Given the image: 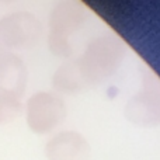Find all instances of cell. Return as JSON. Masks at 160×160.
<instances>
[{
	"label": "cell",
	"mask_w": 160,
	"mask_h": 160,
	"mask_svg": "<svg viewBox=\"0 0 160 160\" xmlns=\"http://www.w3.org/2000/svg\"><path fill=\"white\" fill-rule=\"evenodd\" d=\"M52 87L56 93L66 96L78 94L87 87L78 59L65 62L56 69L52 76Z\"/></svg>",
	"instance_id": "8"
},
{
	"label": "cell",
	"mask_w": 160,
	"mask_h": 160,
	"mask_svg": "<svg viewBox=\"0 0 160 160\" xmlns=\"http://www.w3.org/2000/svg\"><path fill=\"white\" fill-rule=\"evenodd\" d=\"M22 102L20 98L8 94H0V125L8 124L18 118L22 112Z\"/></svg>",
	"instance_id": "9"
},
{
	"label": "cell",
	"mask_w": 160,
	"mask_h": 160,
	"mask_svg": "<svg viewBox=\"0 0 160 160\" xmlns=\"http://www.w3.org/2000/svg\"><path fill=\"white\" fill-rule=\"evenodd\" d=\"M41 37V21L28 11H16L0 18V39L6 49H31Z\"/></svg>",
	"instance_id": "4"
},
{
	"label": "cell",
	"mask_w": 160,
	"mask_h": 160,
	"mask_svg": "<svg viewBox=\"0 0 160 160\" xmlns=\"http://www.w3.org/2000/svg\"><path fill=\"white\" fill-rule=\"evenodd\" d=\"M88 11L82 3L66 0L52 8L48 21V48L58 58H70L73 53V38L84 27Z\"/></svg>",
	"instance_id": "2"
},
{
	"label": "cell",
	"mask_w": 160,
	"mask_h": 160,
	"mask_svg": "<svg viewBox=\"0 0 160 160\" xmlns=\"http://www.w3.org/2000/svg\"><path fill=\"white\" fill-rule=\"evenodd\" d=\"M125 117L136 127H160V88H145L135 94L125 105Z\"/></svg>",
	"instance_id": "5"
},
{
	"label": "cell",
	"mask_w": 160,
	"mask_h": 160,
	"mask_svg": "<svg viewBox=\"0 0 160 160\" xmlns=\"http://www.w3.org/2000/svg\"><path fill=\"white\" fill-rule=\"evenodd\" d=\"M127 55L125 44L115 35H100L87 44L78 59L87 86L100 84L115 75Z\"/></svg>",
	"instance_id": "1"
},
{
	"label": "cell",
	"mask_w": 160,
	"mask_h": 160,
	"mask_svg": "<svg viewBox=\"0 0 160 160\" xmlns=\"http://www.w3.org/2000/svg\"><path fill=\"white\" fill-rule=\"evenodd\" d=\"M66 105L63 100L53 93L39 91L28 98L25 105V118L32 132L47 135L63 122Z\"/></svg>",
	"instance_id": "3"
},
{
	"label": "cell",
	"mask_w": 160,
	"mask_h": 160,
	"mask_svg": "<svg viewBox=\"0 0 160 160\" xmlns=\"http://www.w3.org/2000/svg\"><path fill=\"white\" fill-rule=\"evenodd\" d=\"M27 68L20 56L6 52L0 59V94L21 98L27 87Z\"/></svg>",
	"instance_id": "7"
},
{
	"label": "cell",
	"mask_w": 160,
	"mask_h": 160,
	"mask_svg": "<svg viewBox=\"0 0 160 160\" xmlns=\"http://www.w3.org/2000/svg\"><path fill=\"white\" fill-rule=\"evenodd\" d=\"M45 155L48 160H88L90 145L76 131H62L47 142Z\"/></svg>",
	"instance_id": "6"
},
{
	"label": "cell",
	"mask_w": 160,
	"mask_h": 160,
	"mask_svg": "<svg viewBox=\"0 0 160 160\" xmlns=\"http://www.w3.org/2000/svg\"><path fill=\"white\" fill-rule=\"evenodd\" d=\"M6 52H7V51H6V47L3 45L2 39H0V59H2L3 56H4V53H6Z\"/></svg>",
	"instance_id": "10"
}]
</instances>
